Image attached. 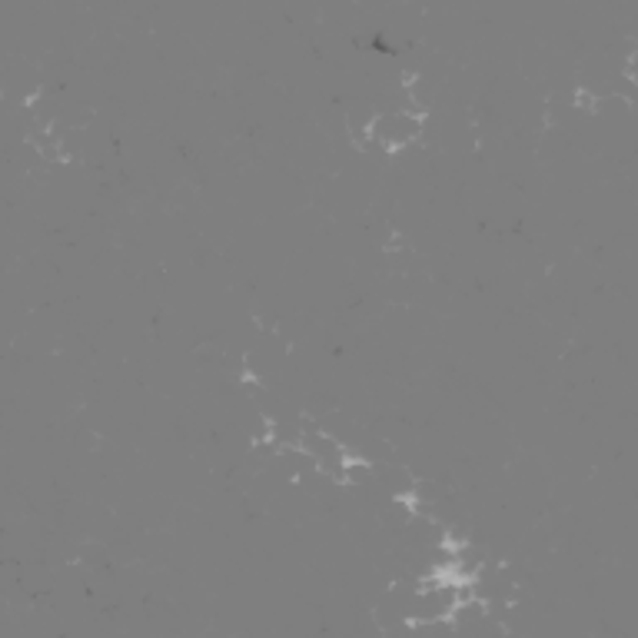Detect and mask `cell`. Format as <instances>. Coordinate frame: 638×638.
Masks as SVG:
<instances>
[{
  "mask_svg": "<svg viewBox=\"0 0 638 638\" xmlns=\"http://www.w3.org/2000/svg\"><path fill=\"white\" fill-rule=\"evenodd\" d=\"M419 130H423V120L409 110H386V114L369 120V136L386 150H399V146L413 144Z\"/></svg>",
  "mask_w": 638,
  "mask_h": 638,
  "instance_id": "cell-1",
  "label": "cell"
}]
</instances>
